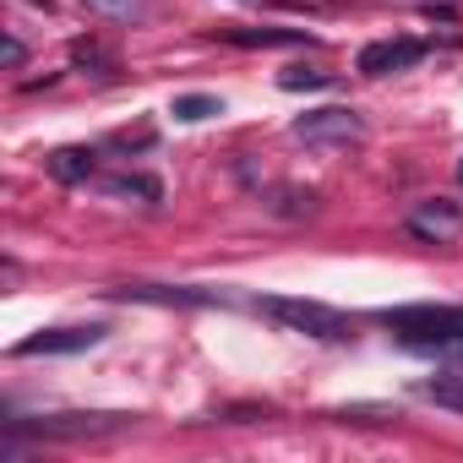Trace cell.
I'll list each match as a JSON object with an SVG mask.
<instances>
[{
	"mask_svg": "<svg viewBox=\"0 0 463 463\" xmlns=\"http://www.w3.org/2000/svg\"><path fill=\"white\" fill-rule=\"evenodd\" d=\"M382 327L409 349H436V354L463 349V306H398L382 311Z\"/></svg>",
	"mask_w": 463,
	"mask_h": 463,
	"instance_id": "cell-1",
	"label": "cell"
},
{
	"mask_svg": "<svg viewBox=\"0 0 463 463\" xmlns=\"http://www.w3.org/2000/svg\"><path fill=\"white\" fill-rule=\"evenodd\" d=\"M257 311L268 322H279L284 333H300V338H322V344H349L354 338V322L322 300H295V295H268L257 300Z\"/></svg>",
	"mask_w": 463,
	"mask_h": 463,
	"instance_id": "cell-2",
	"label": "cell"
},
{
	"mask_svg": "<svg viewBox=\"0 0 463 463\" xmlns=\"http://www.w3.org/2000/svg\"><path fill=\"white\" fill-rule=\"evenodd\" d=\"M137 414H39V420H6V436H44V441H93L126 430Z\"/></svg>",
	"mask_w": 463,
	"mask_h": 463,
	"instance_id": "cell-3",
	"label": "cell"
},
{
	"mask_svg": "<svg viewBox=\"0 0 463 463\" xmlns=\"http://www.w3.org/2000/svg\"><path fill=\"white\" fill-rule=\"evenodd\" d=\"M289 137L306 142V147H322V153L360 147V142H365V115H354V109H344V104H333V109H311V115H300V120L289 126Z\"/></svg>",
	"mask_w": 463,
	"mask_h": 463,
	"instance_id": "cell-4",
	"label": "cell"
},
{
	"mask_svg": "<svg viewBox=\"0 0 463 463\" xmlns=\"http://www.w3.org/2000/svg\"><path fill=\"white\" fill-rule=\"evenodd\" d=\"M115 300L180 306V311H196V306H229V295H223V289H191V284H126V289H115Z\"/></svg>",
	"mask_w": 463,
	"mask_h": 463,
	"instance_id": "cell-5",
	"label": "cell"
},
{
	"mask_svg": "<svg viewBox=\"0 0 463 463\" xmlns=\"http://www.w3.org/2000/svg\"><path fill=\"white\" fill-rule=\"evenodd\" d=\"M104 338H109V327H99V322H88V327H44V333L23 338L17 354H23V360H33V354H77V349L104 344Z\"/></svg>",
	"mask_w": 463,
	"mask_h": 463,
	"instance_id": "cell-6",
	"label": "cell"
},
{
	"mask_svg": "<svg viewBox=\"0 0 463 463\" xmlns=\"http://www.w3.org/2000/svg\"><path fill=\"white\" fill-rule=\"evenodd\" d=\"M409 235H420L425 246H452V241H463V213L452 207V202H420L414 213H409Z\"/></svg>",
	"mask_w": 463,
	"mask_h": 463,
	"instance_id": "cell-7",
	"label": "cell"
},
{
	"mask_svg": "<svg viewBox=\"0 0 463 463\" xmlns=\"http://www.w3.org/2000/svg\"><path fill=\"white\" fill-rule=\"evenodd\" d=\"M414 61H425V39H376V44L360 50L354 71H365V77H387V71H409Z\"/></svg>",
	"mask_w": 463,
	"mask_h": 463,
	"instance_id": "cell-8",
	"label": "cell"
},
{
	"mask_svg": "<svg viewBox=\"0 0 463 463\" xmlns=\"http://www.w3.org/2000/svg\"><path fill=\"white\" fill-rule=\"evenodd\" d=\"M229 44L246 50H279V44H317L306 28H229Z\"/></svg>",
	"mask_w": 463,
	"mask_h": 463,
	"instance_id": "cell-9",
	"label": "cell"
},
{
	"mask_svg": "<svg viewBox=\"0 0 463 463\" xmlns=\"http://www.w3.org/2000/svg\"><path fill=\"white\" fill-rule=\"evenodd\" d=\"M44 169H50V180H61V185H82V180L93 175V153H88V147H55V153L44 158Z\"/></svg>",
	"mask_w": 463,
	"mask_h": 463,
	"instance_id": "cell-10",
	"label": "cell"
},
{
	"mask_svg": "<svg viewBox=\"0 0 463 463\" xmlns=\"http://www.w3.org/2000/svg\"><path fill=\"white\" fill-rule=\"evenodd\" d=\"M104 196H115V202H164V185L153 180V175H109L104 180Z\"/></svg>",
	"mask_w": 463,
	"mask_h": 463,
	"instance_id": "cell-11",
	"label": "cell"
},
{
	"mask_svg": "<svg viewBox=\"0 0 463 463\" xmlns=\"http://www.w3.org/2000/svg\"><path fill=\"white\" fill-rule=\"evenodd\" d=\"M420 398H425V403H436V409L463 414V371H441V376L420 382Z\"/></svg>",
	"mask_w": 463,
	"mask_h": 463,
	"instance_id": "cell-12",
	"label": "cell"
},
{
	"mask_svg": "<svg viewBox=\"0 0 463 463\" xmlns=\"http://www.w3.org/2000/svg\"><path fill=\"white\" fill-rule=\"evenodd\" d=\"M88 12H99L104 23H120V28H131V23H147V0H88Z\"/></svg>",
	"mask_w": 463,
	"mask_h": 463,
	"instance_id": "cell-13",
	"label": "cell"
},
{
	"mask_svg": "<svg viewBox=\"0 0 463 463\" xmlns=\"http://www.w3.org/2000/svg\"><path fill=\"white\" fill-rule=\"evenodd\" d=\"M213 115H223V99H213V93H180L175 99V120H213Z\"/></svg>",
	"mask_w": 463,
	"mask_h": 463,
	"instance_id": "cell-14",
	"label": "cell"
},
{
	"mask_svg": "<svg viewBox=\"0 0 463 463\" xmlns=\"http://www.w3.org/2000/svg\"><path fill=\"white\" fill-rule=\"evenodd\" d=\"M268 207H273V213H284V218H300V213H311V207H317V191H300V185H279V191L268 196Z\"/></svg>",
	"mask_w": 463,
	"mask_h": 463,
	"instance_id": "cell-15",
	"label": "cell"
},
{
	"mask_svg": "<svg viewBox=\"0 0 463 463\" xmlns=\"http://www.w3.org/2000/svg\"><path fill=\"white\" fill-rule=\"evenodd\" d=\"M279 88H284V93H300V88H333V71H306V66H289V71L279 77Z\"/></svg>",
	"mask_w": 463,
	"mask_h": 463,
	"instance_id": "cell-16",
	"label": "cell"
},
{
	"mask_svg": "<svg viewBox=\"0 0 463 463\" xmlns=\"http://www.w3.org/2000/svg\"><path fill=\"white\" fill-rule=\"evenodd\" d=\"M0 61H6V71H17V66L28 61V50H23V39H12V33H6V44H0Z\"/></svg>",
	"mask_w": 463,
	"mask_h": 463,
	"instance_id": "cell-17",
	"label": "cell"
},
{
	"mask_svg": "<svg viewBox=\"0 0 463 463\" xmlns=\"http://www.w3.org/2000/svg\"><path fill=\"white\" fill-rule=\"evenodd\" d=\"M147 142H153V131H147V126H142V131H120V137H115V147H147Z\"/></svg>",
	"mask_w": 463,
	"mask_h": 463,
	"instance_id": "cell-18",
	"label": "cell"
},
{
	"mask_svg": "<svg viewBox=\"0 0 463 463\" xmlns=\"http://www.w3.org/2000/svg\"><path fill=\"white\" fill-rule=\"evenodd\" d=\"M458 185H463V158H458Z\"/></svg>",
	"mask_w": 463,
	"mask_h": 463,
	"instance_id": "cell-19",
	"label": "cell"
}]
</instances>
